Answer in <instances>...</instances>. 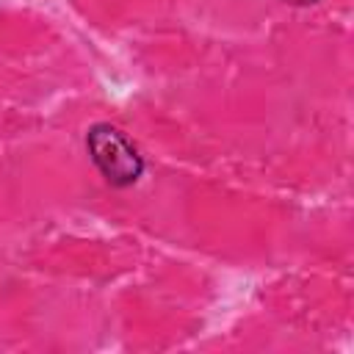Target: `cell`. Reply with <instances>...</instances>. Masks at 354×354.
Returning <instances> with one entry per match:
<instances>
[{"label":"cell","instance_id":"obj_1","mask_svg":"<svg viewBox=\"0 0 354 354\" xmlns=\"http://www.w3.org/2000/svg\"><path fill=\"white\" fill-rule=\"evenodd\" d=\"M86 141H88L91 160L113 185H130L138 180L144 160L122 130L111 124H94Z\"/></svg>","mask_w":354,"mask_h":354},{"label":"cell","instance_id":"obj_2","mask_svg":"<svg viewBox=\"0 0 354 354\" xmlns=\"http://www.w3.org/2000/svg\"><path fill=\"white\" fill-rule=\"evenodd\" d=\"M290 3H296V6H310V3H315V0H290Z\"/></svg>","mask_w":354,"mask_h":354}]
</instances>
